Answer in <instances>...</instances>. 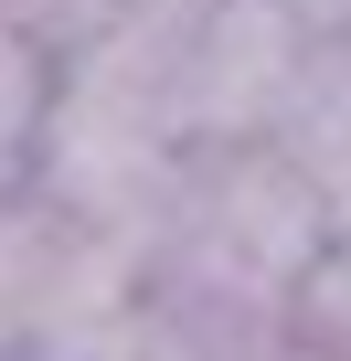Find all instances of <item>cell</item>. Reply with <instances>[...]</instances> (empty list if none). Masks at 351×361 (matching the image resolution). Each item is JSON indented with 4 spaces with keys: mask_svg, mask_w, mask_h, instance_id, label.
<instances>
[{
    "mask_svg": "<svg viewBox=\"0 0 351 361\" xmlns=\"http://www.w3.org/2000/svg\"><path fill=\"white\" fill-rule=\"evenodd\" d=\"M138 298V255L54 213L43 192H0V361H54Z\"/></svg>",
    "mask_w": 351,
    "mask_h": 361,
    "instance_id": "6da1fadb",
    "label": "cell"
},
{
    "mask_svg": "<svg viewBox=\"0 0 351 361\" xmlns=\"http://www.w3.org/2000/svg\"><path fill=\"white\" fill-rule=\"evenodd\" d=\"M43 106H54V54L0 22V192H22L32 138H43Z\"/></svg>",
    "mask_w": 351,
    "mask_h": 361,
    "instance_id": "7a4b0ae2",
    "label": "cell"
},
{
    "mask_svg": "<svg viewBox=\"0 0 351 361\" xmlns=\"http://www.w3.org/2000/svg\"><path fill=\"white\" fill-rule=\"evenodd\" d=\"M117 11H138V0H0V22H11V32H32L54 64H64L75 43H96Z\"/></svg>",
    "mask_w": 351,
    "mask_h": 361,
    "instance_id": "3957f363",
    "label": "cell"
}]
</instances>
